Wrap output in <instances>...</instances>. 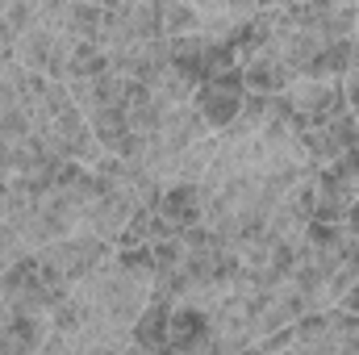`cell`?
Returning <instances> with one entry per match:
<instances>
[{
    "label": "cell",
    "mask_w": 359,
    "mask_h": 355,
    "mask_svg": "<svg viewBox=\"0 0 359 355\" xmlns=\"http://www.w3.org/2000/svg\"><path fill=\"white\" fill-rule=\"evenodd\" d=\"M359 314L347 305H322L292 322V351L301 355H355Z\"/></svg>",
    "instance_id": "cell-1"
},
{
    "label": "cell",
    "mask_w": 359,
    "mask_h": 355,
    "mask_svg": "<svg viewBox=\"0 0 359 355\" xmlns=\"http://www.w3.org/2000/svg\"><path fill=\"white\" fill-rule=\"evenodd\" d=\"M280 105L288 109V117L301 130H309V126L351 109L347 92H343V76H301V80H292L288 88L280 92Z\"/></svg>",
    "instance_id": "cell-2"
},
{
    "label": "cell",
    "mask_w": 359,
    "mask_h": 355,
    "mask_svg": "<svg viewBox=\"0 0 359 355\" xmlns=\"http://www.w3.org/2000/svg\"><path fill=\"white\" fill-rule=\"evenodd\" d=\"M109 255H113V243L96 239L88 230H76V234H67V239H55V243H46V247L38 251L42 267H46L50 276L67 280V284H76L80 276H88L92 267L100 264V260H109Z\"/></svg>",
    "instance_id": "cell-3"
},
{
    "label": "cell",
    "mask_w": 359,
    "mask_h": 355,
    "mask_svg": "<svg viewBox=\"0 0 359 355\" xmlns=\"http://www.w3.org/2000/svg\"><path fill=\"white\" fill-rule=\"evenodd\" d=\"M243 96H247V76H243V67H230V72H217V76H209V80L196 84L192 109L201 113V121H205L213 134H222V130L238 117Z\"/></svg>",
    "instance_id": "cell-4"
},
{
    "label": "cell",
    "mask_w": 359,
    "mask_h": 355,
    "mask_svg": "<svg viewBox=\"0 0 359 355\" xmlns=\"http://www.w3.org/2000/svg\"><path fill=\"white\" fill-rule=\"evenodd\" d=\"M301 138H305L309 159H313L318 168H326V163L343 159L347 151L359 147V117L351 113V109H343V113H334V117H326V121L301 130Z\"/></svg>",
    "instance_id": "cell-5"
},
{
    "label": "cell",
    "mask_w": 359,
    "mask_h": 355,
    "mask_svg": "<svg viewBox=\"0 0 359 355\" xmlns=\"http://www.w3.org/2000/svg\"><path fill=\"white\" fill-rule=\"evenodd\" d=\"M130 213H134V201H130V196H121L113 184H104V180H100L96 196L88 201V209H84V217H80V230H88V234H96V239H104V243H113V247H117V234L126 230Z\"/></svg>",
    "instance_id": "cell-6"
},
{
    "label": "cell",
    "mask_w": 359,
    "mask_h": 355,
    "mask_svg": "<svg viewBox=\"0 0 359 355\" xmlns=\"http://www.w3.org/2000/svg\"><path fill=\"white\" fill-rule=\"evenodd\" d=\"M172 309H176V297L151 288L138 322H134V351H168V326H172Z\"/></svg>",
    "instance_id": "cell-7"
},
{
    "label": "cell",
    "mask_w": 359,
    "mask_h": 355,
    "mask_svg": "<svg viewBox=\"0 0 359 355\" xmlns=\"http://www.w3.org/2000/svg\"><path fill=\"white\" fill-rule=\"evenodd\" d=\"M168 351H213V330H209V314L205 309H172V326H168Z\"/></svg>",
    "instance_id": "cell-8"
},
{
    "label": "cell",
    "mask_w": 359,
    "mask_h": 355,
    "mask_svg": "<svg viewBox=\"0 0 359 355\" xmlns=\"http://www.w3.org/2000/svg\"><path fill=\"white\" fill-rule=\"evenodd\" d=\"M142 84H147V92H151L155 100H163L168 109L188 105V100H192V92H196V80H192L180 63H172V59H168V63H159V67H155Z\"/></svg>",
    "instance_id": "cell-9"
},
{
    "label": "cell",
    "mask_w": 359,
    "mask_h": 355,
    "mask_svg": "<svg viewBox=\"0 0 359 355\" xmlns=\"http://www.w3.org/2000/svg\"><path fill=\"white\" fill-rule=\"evenodd\" d=\"M163 217H172L180 230L184 226H192V222H201L205 217V196H201V184H168L163 188V196H159V205H155Z\"/></svg>",
    "instance_id": "cell-10"
},
{
    "label": "cell",
    "mask_w": 359,
    "mask_h": 355,
    "mask_svg": "<svg viewBox=\"0 0 359 355\" xmlns=\"http://www.w3.org/2000/svg\"><path fill=\"white\" fill-rule=\"evenodd\" d=\"M159 25H163V38L201 34V8L188 0H159Z\"/></svg>",
    "instance_id": "cell-11"
},
{
    "label": "cell",
    "mask_w": 359,
    "mask_h": 355,
    "mask_svg": "<svg viewBox=\"0 0 359 355\" xmlns=\"http://www.w3.org/2000/svg\"><path fill=\"white\" fill-rule=\"evenodd\" d=\"M104 67H109V51H104V46H96V42H72V51H67V72H63V80L96 76V72H104Z\"/></svg>",
    "instance_id": "cell-12"
},
{
    "label": "cell",
    "mask_w": 359,
    "mask_h": 355,
    "mask_svg": "<svg viewBox=\"0 0 359 355\" xmlns=\"http://www.w3.org/2000/svg\"><path fill=\"white\" fill-rule=\"evenodd\" d=\"M343 92H347V105L359 117V38L351 42V55H347V67H343Z\"/></svg>",
    "instance_id": "cell-13"
},
{
    "label": "cell",
    "mask_w": 359,
    "mask_h": 355,
    "mask_svg": "<svg viewBox=\"0 0 359 355\" xmlns=\"http://www.w3.org/2000/svg\"><path fill=\"white\" fill-rule=\"evenodd\" d=\"M21 255H25V251L17 247V239H13V230H8V226L0 222V272H4V267L13 264V260H21Z\"/></svg>",
    "instance_id": "cell-14"
},
{
    "label": "cell",
    "mask_w": 359,
    "mask_h": 355,
    "mask_svg": "<svg viewBox=\"0 0 359 355\" xmlns=\"http://www.w3.org/2000/svg\"><path fill=\"white\" fill-rule=\"evenodd\" d=\"M339 305H347L351 314H359V280L351 284V288H347V293H343V301H339Z\"/></svg>",
    "instance_id": "cell-15"
},
{
    "label": "cell",
    "mask_w": 359,
    "mask_h": 355,
    "mask_svg": "<svg viewBox=\"0 0 359 355\" xmlns=\"http://www.w3.org/2000/svg\"><path fill=\"white\" fill-rule=\"evenodd\" d=\"M13 322V305H8V293L0 288V326H8Z\"/></svg>",
    "instance_id": "cell-16"
},
{
    "label": "cell",
    "mask_w": 359,
    "mask_h": 355,
    "mask_svg": "<svg viewBox=\"0 0 359 355\" xmlns=\"http://www.w3.org/2000/svg\"><path fill=\"white\" fill-rule=\"evenodd\" d=\"M355 13H359V0H355Z\"/></svg>",
    "instance_id": "cell-17"
}]
</instances>
